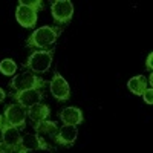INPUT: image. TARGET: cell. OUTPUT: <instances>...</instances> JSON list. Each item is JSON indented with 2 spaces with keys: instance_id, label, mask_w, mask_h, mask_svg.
Returning <instances> with one entry per match:
<instances>
[{
  "instance_id": "1",
  "label": "cell",
  "mask_w": 153,
  "mask_h": 153,
  "mask_svg": "<svg viewBox=\"0 0 153 153\" xmlns=\"http://www.w3.org/2000/svg\"><path fill=\"white\" fill-rule=\"evenodd\" d=\"M63 28L60 26H42L32 31V34L26 38V48H35L40 51L52 49L57 38L61 35Z\"/></svg>"
},
{
  "instance_id": "2",
  "label": "cell",
  "mask_w": 153,
  "mask_h": 153,
  "mask_svg": "<svg viewBox=\"0 0 153 153\" xmlns=\"http://www.w3.org/2000/svg\"><path fill=\"white\" fill-rule=\"evenodd\" d=\"M54 54L55 49H48V51H34L28 57L26 63H23V68L32 72V74H45L51 69L54 61Z\"/></svg>"
},
{
  "instance_id": "3",
  "label": "cell",
  "mask_w": 153,
  "mask_h": 153,
  "mask_svg": "<svg viewBox=\"0 0 153 153\" xmlns=\"http://www.w3.org/2000/svg\"><path fill=\"white\" fill-rule=\"evenodd\" d=\"M48 86V83L29 71H23L22 74H17L12 76V80L9 81V87L14 92H23V91H32V89H43Z\"/></svg>"
},
{
  "instance_id": "4",
  "label": "cell",
  "mask_w": 153,
  "mask_h": 153,
  "mask_svg": "<svg viewBox=\"0 0 153 153\" xmlns=\"http://www.w3.org/2000/svg\"><path fill=\"white\" fill-rule=\"evenodd\" d=\"M74 3L71 0H54L51 2V14L55 22V26L63 28L65 25H69L74 19Z\"/></svg>"
},
{
  "instance_id": "5",
  "label": "cell",
  "mask_w": 153,
  "mask_h": 153,
  "mask_svg": "<svg viewBox=\"0 0 153 153\" xmlns=\"http://www.w3.org/2000/svg\"><path fill=\"white\" fill-rule=\"evenodd\" d=\"M26 117H28V109H25L20 104H8L3 112V124L16 129H25L26 126Z\"/></svg>"
},
{
  "instance_id": "6",
  "label": "cell",
  "mask_w": 153,
  "mask_h": 153,
  "mask_svg": "<svg viewBox=\"0 0 153 153\" xmlns=\"http://www.w3.org/2000/svg\"><path fill=\"white\" fill-rule=\"evenodd\" d=\"M49 91L52 94V97L60 103H66V101L71 100L69 83L65 80V76H61L60 72H54V76L49 81Z\"/></svg>"
},
{
  "instance_id": "7",
  "label": "cell",
  "mask_w": 153,
  "mask_h": 153,
  "mask_svg": "<svg viewBox=\"0 0 153 153\" xmlns=\"http://www.w3.org/2000/svg\"><path fill=\"white\" fill-rule=\"evenodd\" d=\"M16 19L20 26L26 28V29H34L37 25V20H38V14L35 9L25 5L23 0H19L17 8H16Z\"/></svg>"
},
{
  "instance_id": "8",
  "label": "cell",
  "mask_w": 153,
  "mask_h": 153,
  "mask_svg": "<svg viewBox=\"0 0 153 153\" xmlns=\"http://www.w3.org/2000/svg\"><path fill=\"white\" fill-rule=\"evenodd\" d=\"M11 97L17 104L23 106L25 109H29L42 103L45 98V92L40 89H32V91H23V92H11Z\"/></svg>"
},
{
  "instance_id": "9",
  "label": "cell",
  "mask_w": 153,
  "mask_h": 153,
  "mask_svg": "<svg viewBox=\"0 0 153 153\" xmlns=\"http://www.w3.org/2000/svg\"><path fill=\"white\" fill-rule=\"evenodd\" d=\"M22 149L26 152H49L54 150L48 141L40 138L37 133H25L22 135Z\"/></svg>"
},
{
  "instance_id": "10",
  "label": "cell",
  "mask_w": 153,
  "mask_h": 153,
  "mask_svg": "<svg viewBox=\"0 0 153 153\" xmlns=\"http://www.w3.org/2000/svg\"><path fill=\"white\" fill-rule=\"evenodd\" d=\"M76 136H78L76 126H61L54 138V141L61 147H72L76 141Z\"/></svg>"
},
{
  "instance_id": "11",
  "label": "cell",
  "mask_w": 153,
  "mask_h": 153,
  "mask_svg": "<svg viewBox=\"0 0 153 153\" xmlns=\"http://www.w3.org/2000/svg\"><path fill=\"white\" fill-rule=\"evenodd\" d=\"M58 117H60L63 126H80V124L84 123L83 110L78 109V107H74V106L63 107Z\"/></svg>"
},
{
  "instance_id": "12",
  "label": "cell",
  "mask_w": 153,
  "mask_h": 153,
  "mask_svg": "<svg viewBox=\"0 0 153 153\" xmlns=\"http://www.w3.org/2000/svg\"><path fill=\"white\" fill-rule=\"evenodd\" d=\"M58 129H60L58 123L49 121V120H45L42 123H35L34 124L35 133L40 136V138H43L45 141H48V139H54L55 135H57V132H58Z\"/></svg>"
},
{
  "instance_id": "13",
  "label": "cell",
  "mask_w": 153,
  "mask_h": 153,
  "mask_svg": "<svg viewBox=\"0 0 153 153\" xmlns=\"http://www.w3.org/2000/svg\"><path fill=\"white\" fill-rule=\"evenodd\" d=\"M3 144H6L8 147H11L14 150V153H17L22 147V133L16 127H9L3 124Z\"/></svg>"
},
{
  "instance_id": "14",
  "label": "cell",
  "mask_w": 153,
  "mask_h": 153,
  "mask_svg": "<svg viewBox=\"0 0 153 153\" xmlns=\"http://www.w3.org/2000/svg\"><path fill=\"white\" fill-rule=\"evenodd\" d=\"M28 117H29V120L32 121V124L42 123V121H45V120H49V117H51V109H49V106H46V104L38 103V104H35V106H32V107L28 109Z\"/></svg>"
},
{
  "instance_id": "15",
  "label": "cell",
  "mask_w": 153,
  "mask_h": 153,
  "mask_svg": "<svg viewBox=\"0 0 153 153\" xmlns=\"http://www.w3.org/2000/svg\"><path fill=\"white\" fill-rule=\"evenodd\" d=\"M127 89L136 97H141L147 89V78L144 75H136L127 81Z\"/></svg>"
},
{
  "instance_id": "16",
  "label": "cell",
  "mask_w": 153,
  "mask_h": 153,
  "mask_svg": "<svg viewBox=\"0 0 153 153\" xmlns=\"http://www.w3.org/2000/svg\"><path fill=\"white\" fill-rule=\"evenodd\" d=\"M17 63L12 58H3L0 61V72H2L5 76H12L17 72Z\"/></svg>"
},
{
  "instance_id": "17",
  "label": "cell",
  "mask_w": 153,
  "mask_h": 153,
  "mask_svg": "<svg viewBox=\"0 0 153 153\" xmlns=\"http://www.w3.org/2000/svg\"><path fill=\"white\" fill-rule=\"evenodd\" d=\"M25 2V5H28L29 8H32V9H35L37 12L38 11H42L45 6H43V2L42 0H23Z\"/></svg>"
},
{
  "instance_id": "18",
  "label": "cell",
  "mask_w": 153,
  "mask_h": 153,
  "mask_svg": "<svg viewBox=\"0 0 153 153\" xmlns=\"http://www.w3.org/2000/svg\"><path fill=\"white\" fill-rule=\"evenodd\" d=\"M143 98H144V101H146V104H153V89L152 87H147L146 91H144V94H143Z\"/></svg>"
},
{
  "instance_id": "19",
  "label": "cell",
  "mask_w": 153,
  "mask_h": 153,
  "mask_svg": "<svg viewBox=\"0 0 153 153\" xmlns=\"http://www.w3.org/2000/svg\"><path fill=\"white\" fill-rule=\"evenodd\" d=\"M146 69H149L150 72H152V69H153V52H150V54L147 55V60H146Z\"/></svg>"
},
{
  "instance_id": "20",
  "label": "cell",
  "mask_w": 153,
  "mask_h": 153,
  "mask_svg": "<svg viewBox=\"0 0 153 153\" xmlns=\"http://www.w3.org/2000/svg\"><path fill=\"white\" fill-rule=\"evenodd\" d=\"M0 153H14V150H12L11 147H8L6 144L0 143Z\"/></svg>"
},
{
  "instance_id": "21",
  "label": "cell",
  "mask_w": 153,
  "mask_h": 153,
  "mask_svg": "<svg viewBox=\"0 0 153 153\" xmlns=\"http://www.w3.org/2000/svg\"><path fill=\"white\" fill-rule=\"evenodd\" d=\"M5 98H6V92L3 91L2 87H0V103H3V101H5Z\"/></svg>"
},
{
  "instance_id": "22",
  "label": "cell",
  "mask_w": 153,
  "mask_h": 153,
  "mask_svg": "<svg viewBox=\"0 0 153 153\" xmlns=\"http://www.w3.org/2000/svg\"><path fill=\"white\" fill-rule=\"evenodd\" d=\"M3 141V124L0 126V143Z\"/></svg>"
},
{
  "instance_id": "23",
  "label": "cell",
  "mask_w": 153,
  "mask_h": 153,
  "mask_svg": "<svg viewBox=\"0 0 153 153\" xmlns=\"http://www.w3.org/2000/svg\"><path fill=\"white\" fill-rule=\"evenodd\" d=\"M149 84H150V86L153 84V74H152V72H150V75H149Z\"/></svg>"
},
{
  "instance_id": "24",
  "label": "cell",
  "mask_w": 153,
  "mask_h": 153,
  "mask_svg": "<svg viewBox=\"0 0 153 153\" xmlns=\"http://www.w3.org/2000/svg\"><path fill=\"white\" fill-rule=\"evenodd\" d=\"M3 124V115H0V126Z\"/></svg>"
},
{
  "instance_id": "25",
  "label": "cell",
  "mask_w": 153,
  "mask_h": 153,
  "mask_svg": "<svg viewBox=\"0 0 153 153\" xmlns=\"http://www.w3.org/2000/svg\"><path fill=\"white\" fill-rule=\"evenodd\" d=\"M17 153H26V150H23V149H22V147H20V150H19V152H17Z\"/></svg>"
},
{
  "instance_id": "26",
  "label": "cell",
  "mask_w": 153,
  "mask_h": 153,
  "mask_svg": "<svg viewBox=\"0 0 153 153\" xmlns=\"http://www.w3.org/2000/svg\"><path fill=\"white\" fill-rule=\"evenodd\" d=\"M26 153H38V152H37V150H35V152H26Z\"/></svg>"
}]
</instances>
